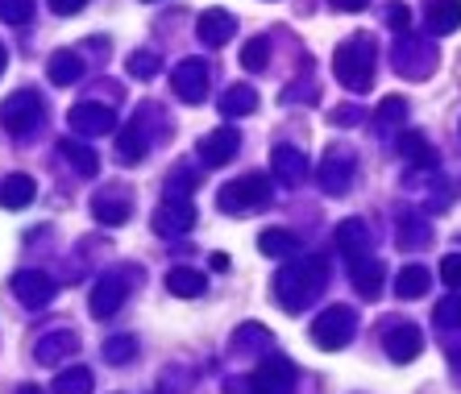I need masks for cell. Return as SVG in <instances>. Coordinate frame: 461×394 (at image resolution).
I'll return each instance as SVG.
<instances>
[{"label":"cell","mask_w":461,"mask_h":394,"mask_svg":"<svg viewBox=\"0 0 461 394\" xmlns=\"http://www.w3.org/2000/svg\"><path fill=\"white\" fill-rule=\"evenodd\" d=\"M22 394H42V390H38V386H22Z\"/></svg>","instance_id":"49"},{"label":"cell","mask_w":461,"mask_h":394,"mask_svg":"<svg viewBox=\"0 0 461 394\" xmlns=\"http://www.w3.org/2000/svg\"><path fill=\"white\" fill-rule=\"evenodd\" d=\"M96 378L87 365H67V370L54 373V394H92Z\"/></svg>","instance_id":"34"},{"label":"cell","mask_w":461,"mask_h":394,"mask_svg":"<svg viewBox=\"0 0 461 394\" xmlns=\"http://www.w3.org/2000/svg\"><path fill=\"white\" fill-rule=\"evenodd\" d=\"M349 278H354V287H357V295H366V299H378V291H383V262L378 257H354L349 262Z\"/></svg>","instance_id":"25"},{"label":"cell","mask_w":461,"mask_h":394,"mask_svg":"<svg viewBox=\"0 0 461 394\" xmlns=\"http://www.w3.org/2000/svg\"><path fill=\"white\" fill-rule=\"evenodd\" d=\"M208 84H212V75H208L204 58H183V63L171 71V87L183 104H204Z\"/></svg>","instance_id":"10"},{"label":"cell","mask_w":461,"mask_h":394,"mask_svg":"<svg viewBox=\"0 0 461 394\" xmlns=\"http://www.w3.org/2000/svg\"><path fill=\"white\" fill-rule=\"evenodd\" d=\"M154 233L158 237H179L187 228H195V203L192 195H167V200L154 208Z\"/></svg>","instance_id":"9"},{"label":"cell","mask_w":461,"mask_h":394,"mask_svg":"<svg viewBox=\"0 0 461 394\" xmlns=\"http://www.w3.org/2000/svg\"><path fill=\"white\" fill-rule=\"evenodd\" d=\"M33 17V0H0V22L5 25H25Z\"/></svg>","instance_id":"39"},{"label":"cell","mask_w":461,"mask_h":394,"mask_svg":"<svg viewBox=\"0 0 461 394\" xmlns=\"http://www.w3.org/2000/svg\"><path fill=\"white\" fill-rule=\"evenodd\" d=\"M329 4H333V9H341V13H362L370 0H329Z\"/></svg>","instance_id":"46"},{"label":"cell","mask_w":461,"mask_h":394,"mask_svg":"<svg viewBox=\"0 0 461 394\" xmlns=\"http://www.w3.org/2000/svg\"><path fill=\"white\" fill-rule=\"evenodd\" d=\"M354 175H357V162H354V149H345V146H333L329 154H324L321 162V187L329 195H345L349 187H354Z\"/></svg>","instance_id":"12"},{"label":"cell","mask_w":461,"mask_h":394,"mask_svg":"<svg viewBox=\"0 0 461 394\" xmlns=\"http://www.w3.org/2000/svg\"><path fill=\"white\" fill-rule=\"evenodd\" d=\"M129 278H133V282H141V270H133V274H125V278H121V274H104L96 287H92V316H96V320H113V316L125 308Z\"/></svg>","instance_id":"11"},{"label":"cell","mask_w":461,"mask_h":394,"mask_svg":"<svg viewBox=\"0 0 461 394\" xmlns=\"http://www.w3.org/2000/svg\"><path fill=\"white\" fill-rule=\"evenodd\" d=\"M354 332H357V311L345 308V303H333V308H324L321 316H316V324H312V345L324 353H337L354 341Z\"/></svg>","instance_id":"5"},{"label":"cell","mask_w":461,"mask_h":394,"mask_svg":"<svg viewBox=\"0 0 461 394\" xmlns=\"http://www.w3.org/2000/svg\"><path fill=\"white\" fill-rule=\"evenodd\" d=\"M270 179L267 175H241V179L225 183L221 195H216V208L225 216H249V212H262L270 203Z\"/></svg>","instance_id":"3"},{"label":"cell","mask_w":461,"mask_h":394,"mask_svg":"<svg viewBox=\"0 0 461 394\" xmlns=\"http://www.w3.org/2000/svg\"><path fill=\"white\" fill-rule=\"evenodd\" d=\"M129 212H133V200H129L125 187H108L104 195H96V200H92V216H96L100 224H108V228L125 224Z\"/></svg>","instance_id":"18"},{"label":"cell","mask_w":461,"mask_h":394,"mask_svg":"<svg viewBox=\"0 0 461 394\" xmlns=\"http://www.w3.org/2000/svg\"><path fill=\"white\" fill-rule=\"evenodd\" d=\"M270 341H275V336H270L267 324L249 320V324H241V328H233V336H229V353H233V357H258V353L267 357Z\"/></svg>","instance_id":"19"},{"label":"cell","mask_w":461,"mask_h":394,"mask_svg":"<svg viewBox=\"0 0 461 394\" xmlns=\"http://www.w3.org/2000/svg\"><path fill=\"white\" fill-rule=\"evenodd\" d=\"M125 67H129V75H133V79H154V75H158V54H154V50H133Z\"/></svg>","instance_id":"38"},{"label":"cell","mask_w":461,"mask_h":394,"mask_svg":"<svg viewBox=\"0 0 461 394\" xmlns=\"http://www.w3.org/2000/svg\"><path fill=\"white\" fill-rule=\"evenodd\" d=\"M46 121V108L38 92H13L5 104H0V125L9 129L13 138H30L38 133V125Z\"/></svg>","instance_id":"6"},{"label":"cell","mask_w":461,"mask_h":394,"mask_svg":"<svg viewBox=\"0 0 461 394\" xmlns=\"http://www.w3.org/2000/svg\"><path fill=\"white\" fill-rule=\"evenodd\" d=\"M354 121H362V112H357V108H337V112H333V125H354Z\"/></svg>","instance_id":"45"},{"label":"cell","mask_w":461,"mask_h":394,"mask_svg":"<svg viewBox=\"0 0 461 394\" xmlns=\"http://www.w3.org/2000/svg\"><path fill=\"white\" fill-rule=\"evenodd\" d=\"M67 129L76 138H104V133L117 129V112L108 104H100V100H84V104H76L67 112Z\"/></svg>","instance_id":"7"},{"label":"cell","mask_w":461,"mask_h":394,"mask_svg":"<svg viewBox=\"0 0 461 394\" xmlns=\"http://www.w3.org/2000/svg\"><path fill=\"white\" fill-rule=\"evenodd\" d=\"M146 154H150V138H146V129H141V121H129V125L117 133V158H121V166H138Z\"/></svg>","instance_id":"24"},{"label":"cell","mask_w":461,"mask_h":394,"mask_svg":"<svg viewBox=\"0 0 461 394\" xmlns=\"http://www.w3.org/2000/svg\"><path fill=\"white\" fill-rule=\"evenodd\" d=\"M87 9V0H50V13L54 17H76V13Z\"/></svg>","instance_id":"43"},{"label":"cell","mask_w":461,"mask_h":394,"mask_svg":"<svg viewBox=\"0 0 461 394\" xmlns=\"http://www.w3.org/2000/svg\"><path fill=\"white\" fill-rule=\"evenodd\" d=\"M241 149V133H237L233 125H221L212 129V133H204L200 138V146H195V154H200V162L204 166H225V162H233V154Z\"/></svg>","instance_id":"15"},{"label":"cell","mask_w":461,"mask_h":394,"mask_svg":"<svg viewBox=\"0 0 461 394\" xmlns=\"http://www.w3.org/2000/svg\"><path fill=\"white\" fill-rule=\"evenodd\" d=\"M5 67H9V50L0 46V75H5Z\"/></svg>","instance_id":"48"},{"label":"cell","mask_w":461,"mask_h":394,"mask_svg":"<svg viewBox=\"0 0 461 394\" xmlns=\"http://www.w3.org/2000/svg\"><path fill=\"white\" fill-rule=\"evenodd\" d=\"M432 320H437V328H449V332H461V295H445L432 308Z\"/></svg>","instance_id":"35"},{"label":"cell","mask_w":461,"mask_h":394,"mask_svg":"<svg viewBox=\"0 0 461 394\" xmlns=\"http://www.w3.org/2000/svg\"><path fill=\"white\" fill-rule=\"evenodd\" d=\"M333 75L349 92H366L375 84V38L354 33L333 50Z\"/></svg>","instance_id":"2"},{"label":"cell","mask_w":461,"mask_h":394,"mask_svg":"<svg viewBox=\"0 0 461 394\" xmlns=\"http://www.w3.org/2000/svg\"><path fill=\"white\" fill-rule=\"evenodd\" d=\"M383 353L391 357V362L408 365L424 353V336H420V328L408 324V320H386L383 324Z\"/></svg>","instance_id":"8"},{"label":"cell","mask_w":461,"mask_h":394,"mask_svg":"<svg viewBox=\"0 0 461 394\" xmlns=\"http://www.w3.org/2000/svg\"><path fill=\"white\" fill-rule=\"evenodd\" d=\"M333 241H337V254H345L349 262L370 254V228H366V220H341Z\"/></svg>","instance_id":"23"},{"label":"cell","mask_w":461,"mask_h":394,"mask_svg":"<svg viewBox=\"0 0 461 394\" xmlns=\"http://www.w3.org/2000/svg\"><path fill=\"white\" fill-rule=\"evenodd\" d=\"M267 63H270V42L267 38H249L241 46V67L246 71H267Z\"/></svg>","instance_id":"36"},{"label":"cell","mask_w":461,"mask_h":394,"mask_svg":"<svg viewBox=\"0 0 461 394\" xmlns=\"http://www.w3.org/2000/svg\"><path fill=\"white\" fill-rule=\"evenodd\" d=\"M386 25H391L395 33H408V25H411V9H408V4H391V9H386Z\"/></svg>","instance_id":"42"},{"label":"cell","mask_w":461,"mask_h":394,"mask_svg":"<svg viewBox=\"0 0 461 394\" xmlns=\"http://www.w3.org/2000/svg\"><path fill=\"white\" fill-rule=\"evenodd\" d=\"M233 30H237V22H233V13H225V9H208V13H200V22H195L200 42L212 46V50H221V46L233 38Z\"/></svg>","instance_id":"20"},{"label":"cell","mask_w":461,"mask_h":394,"mask_svg":"<svg viewBox=\"0 0 461 394\" xmlns=\"http://www.w3.org/2000/svg\"><path fill=\"white\" fill-rule=\"evenodd\" d=\"M395 241H399V249H424L432 241L429 220L420 212H411V208H403V212L395 216Z\"/></svg>","instance_id":"22"},{"label":"cell","mask_w":461,"mask_h":394,"mask_svg":"<svg viewBox=\"0 0 461 394\" xmlns=\"http://www.w3.org/2000/svg\"><path fill=\"white\" fill-rule=\"evenodd\" d=\"M403 112H408V100H399V96H386L383 104H378V125H391V121H403Z\"/></svg>","instance_id":"40"},{"label":"cell","mask_w":461,"mask_h":394,"mask_svg":"<svg viewBox=\"0 0 461 394\" xmlns=\"http://www.w3.org/2000/svg\"><path fill=\"white\" fill-rule=\"evenodd\" d=\"M429 287H432L429 266H420V262L399 266V274H395V295L399 299H420V295H429Z\"/></svg>","instance_id":"27"},{"label":"cell","mask_w":461,"mask_h":394,"mask_svg":"<svg viewBox=\"0 0 461 394\" xmlns=\"http://www.w3.org/2000/svg\"><path fill=\"white\" fill-rule=\"evenodd\" d=\"M46 75H50L54 87H71V84H79V75H84V63H79L76 50H59V54L50 58V67H46Z\"/></svg>","instance_id":"30"},{"label":"cell","mask_w":461,"mask_h":394,"mask_svg":"<svg viewBox=\"0 0 461 394\" xmlns=\"http://www.w3.org/2000/svg\"><path fill=\"white\" fill-rule=\"evenodd\" d=\"M225 394H258V390L249 378H233V382H225Z\"/></svg>","instance_id":"44"},{"label":"cell","mask_w":461,"mask_h":394,"mask_svg":"<svg viewBox=\"0 0 461 394\" xmlns=\"http://www.w3.org/2000/svg\"><path fill=\"white\" fill-rule=\"evenodd\" d=\"M440 282H445V287H453V291L461 287V254H445V257H440Z\"/></svg>","instance_id":"41"},{"label":"cell","mask_w":461,"mask_h":394,"mask_svg":"<svg viewBox=\"0 0 461 394\" xmlns=\"http://www.w3.org/2000/svg\"><path fill=\"white\" fill-rule=\"evenodd\" d=\"M270 175H275V183H279V187L295 192V187L308 179V158H303V149L279 146L275 154H270Z\"/></svg>","instance_id":"16"},{"label":"cell","mask_w":461,"mask_h":394,"mask_svg":"<svg viewBox=\"0 0 461 394\" xmlns=\"http://www.w3.org/2000/svg\"><path fill=\"white\" fill-rule=\"evenodd\" d=\"M399 158H408L411 166H420V171H437V149H432V141L420 133V129H403L399 133Z\"/></svg>","instance_id":"21"},{"label":"cell","mask_w":461,"mask_h":394,"mask_svg":"<svg viewBox=\"0 0 461 394\" xmlns=\"http://www.w3.org/2000/svg\"><path fill=\"white\" fill-rule=\"evenodd\" d=\"M429 30L437 38L461 30V0H429Z\"/></svg>","instance_id":"28"},{"label":"cell","mask_w":461,"mask_h":394,"mask_svg":"<svg viewBox=\"0 0 461 394\" xmlns=\"http://www.w3.org/2000/svg\"><path fill=\"white\" fill-rule=\"evenodd\" d=\"M33 195H38V183H33L30 175H9V179H0V208H9V212L33 203Z\"/></svg>","instance_id":"26"},{"label":"cell","mask_w":461,"mask_h":394,"mask_svg":"<svg viewBox=\"0 0 461 394\" xmlns=\"http://www.w3.org/2000/svg\"><path fill=\"white\" fill-rule=\"evenodd\" d=\"M59 154H63V158L76 166V175H84V179H92V175L100 171V158L79 138H63V141H59Z\"/></svg>","instance_id":"31"},{"label":"cell","mask_w":461,"mask_h":394,"mask_svg":"<svg viewBox=\"0 0 461 394\" xmlns=\"http://www.w3.org/2000/svg\"><path fill=\"white\" fill-rule=\"evenodd\" d=\"M133 357H138V341H133V336H113V341H104L108 365H129Z\"/></svg>","instance_id":"37"},{"label":"cell","mask_w":461,"mask_h":394,"mask_svg":"<svg viewBox=\"0 0 461 394\" xmlns=\"http://www.w3.org/2000/svg\"><path fill=\"white\" fill-rule=\"evenodd\" d=\"M79 349V336L71 328H50V332H42L38 341H33V357H38V365H59V362H67L71 353Z\"/></svg>","instance_id":"17"},{"label":"cell","mask_w":461,"mask_h":394,"mask_svg":"<svg viewBox=\"0 0 461 394\" xmlns=\"http://www.w3.org/2000/svg\"><path fill=\"white\" fill-rule=\"evenodd\" d=\"M329 287V257H300V262H287V266L275 274V295H279V308L300 316L303 308H312L316 299Z\"/></svg>","instance_id":"1"},{"label":"cell","mask_w":461,"mask_h":394,"mask_svg":"<svg viewBox=\"0 0 461 394\" xmlns=\"http://www.w3.org/2000/svg\"><path fill=\"white\" fill-rule=\"evenodd\" d=\"M258 249L267 257H279V262H287V257L300 254V237L291 233V228H267V233L258 237Z\"/></svg>","instance_id":"29"},{"label":"cell","mask_w":461,"mask_h":394,"mask_svg":"<svg viewBox=\"0 0 461 394\" xmlns=\"http://www.w3.org/2000/svg\"><path fill=\"white\" fill-rule=\"evenodd\" d=\"M212 270H221V274H225V270H229V254H212Z\"/></svg>","instance_id":"47"},{"label":"cell","mask_w":461,"mask_h":394,"mask_svg":"<svg viewBox=\"0 0 461 394\" xmlns=\"http://www.w3.org/2000/svg\"><path fill=\"white\" fill-rule=\"evenodd\" d=\"M221 112H225V117H233V121L258 112V92L249 84H233L225 96H221Z\"/></svg>","instance_id":"32"},{"label":"cell","mask_w":461,"mask_h":394,"mask_svg":"<svg viewBox=\"0 0 461 394\" xmlns=\"http://www.w3.org/2000/svg\"><path fill=\"white\" fill-rule=\"evenodd\" d=\"M295 378H300V370H295V362H287V357H267V362L254 370V390L258 394H291L295 390Z\"/></svg>","instance_id":"14"},{"label":"cell","mask_w":461,"mask_h":394,"mask_svg":"<svg viewBox=\"0 0 461 394\" xmlns=\"http://www.w3.org/2000/svg\"><path fill=\"white\" fill-rule=\"evenodd\" d=\"M13 295H17V303L30 311H42L54 303V295H59V287H54V278L46 274V270H22V274H13Z\"/></svg>","instance_id":"13"},{"label":"cell","mask_w":461,"mask_h":394,"mask_svg":"<svg viewBox=\"0 0 461 394\" xmlns=\"http://www.w3.org/2000/svg\"><path fill=\"white\" fill-rule=\"evenodd\" d=\"M204 274L200 270H187V266H175V270H167V291L171 295H179V299H195V295H204Z\"/></svg>","instance_id":"33"},{"label":"cell","mask_w":461,"mask_h":394,"mask_svg":"<svg viewBox=\"0 0 461 394\" xmlns=\"http://www.w3.org/2000/svg\"><path fill=\"white\" fill-rule=\"evenodd\" d=\"M391 58H395V71L403 75V79H429L432 71H437V46H432V38H420V33H399L395 38V54H391Z\"/></svg>","instance_id":"4"}]
</instances>
